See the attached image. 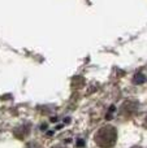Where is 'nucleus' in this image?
<instances>
[{"label":"nucleus","mask_w":147,"mask_h":148,"mask_svg":"<svg viewBox=\"0 0 147 148\" xmlns=\"http://www.w3.org/2000/svg\"><path fill=\"white\" fill-rule=\"evenodd\" d=\"M94 140L98 144L99 147L102 148H111L115 146L117 140V131L116 127L111 125H107L100 127L98 131H96L95 136H94Z\"/></svg>","instance_id":"nucleus-1"},{"label":"nucleus","mask_w":147,"mask_h":148,"mask_svg":"<svg viewBox=\"0 0 147 148\" xmlns=\"http://www.w3.org/2000/svg\"><path fill=\"white\" fill-rule=\"evenodd\" d=\"M137 107H138V104L135 101H133V100L125 101L121 107V116H125V117L133 116L135 113V110H137Z\"/></svg>","instance_id":"nucleus-2"},{"label":"nucleus","mask_w":147,"mask_h":148,"mask_svg":"<svg viewBox=\"0 0 147 148\" xmlns=\"http://www.w3.org/2000/svg\"><path fill=\"white\" fill-rule=\"evenodd\" d=\"M29 130H30V126H29V125H22V126H21V127L16 129V131H14V135L17 136L18 139H23V138H25V136H27Z\"/></svg>","instance_id":"nucleus-3"},{"label":"nucleus","mask_w":147,"mask_h":148,"mask_svg":"<svg viewBox=\"0 0 147 148\" xmlns=\"http://www.w3.org/2000/svg\"><path fill=\"white\" fill-rule=\"evenodd\" d=\"M145 81H146L145 75H143V74H141V73H137L134 77H133V83H134V84H141V83H143Z\"/></svg>","instance_id":"nucleus-4"},{"label":"nucleus","mask_w":147,"mask_h":148,"mask_svg":"<svg viewBox=\"0 0 147 148\" xmlns=\"http://www.w3.org/2000/svg\"><path fill=\"white\" fill-rule=\"evenodd\" d=\"M145 125L147 126V116H146V120H145Z\"/></svg>","instance_id":"nucleus-5"},{"label":"nucleus","mask_w":147,"mask_h":148,"mask_svg":"<svg viewBox=\"0 0 147 148\" xmlns=\"http://www.w3.org/2000/svg\"><path fill=\"white\" fill-rule=\"evenodd\" d=\"M54 148H64V147H54Z\"/></svg>","instance_id":"nucleus-6"}]
</instances>
